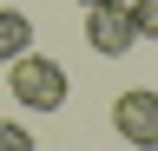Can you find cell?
I'll use <instances>...</instances> for the list:
<instances>
[{
    "label": "cell",
    "instance_id": "obj_1",
    "mask_svg": "<svg viewBox=\"0 0 158 151\" xmlns=\"http://www.w3.org/2000/svg\"><path fill=\"white\" fill-rule=\"evenodd\" d=\"M7 85H13V99L27 105V112H59L66 105V66L46 59V53H20V59H7Z\"/></svg>",
    "mask_w": 158,
    "mask_h": 151
},
{
    "label": "cell",
    "instance_id": "obj_2",
    "mask_svg": "<svg viewBox=\"0 0 158 151\" xmlns=\"http://www.w3.org/2000/svg\"><path fill=\"white\" fill-rule=\"evenodd\" d=\"M112 131L132 151H158V92L152 85H125L112 99Z\"/></svg>",
    "mask_w": 158,
    "mask_h": 151
},
{
    "label": "cell",
    "instance_id": "obj_3",
    "mask_svg": "<svg viewBox=\"0 0 158 151\" xmlns=\"http://www.w3.org/2000/svg\"><path fill=\"white\" fill-rule=\"evenodd\" d=\"M86 46H92V53H106V59H125V53L138 46L132 7H118V0H106V7H86Z\"/></svg>",
    "mask_w": 158,
    "mask_h": 151
},
{
    "label": "cell",
    "instance_id": "obj_4",
    "mask_svg": "<svg viewBox=\"0 0 158 151\" xmlns=\"http://www.w3.org/2000/svg\"><path fill=\"white\" fill-rule=\"evenodd\" d=\"M20 53H33V20L20 7H0V59H20Z\"/></svg>",
    "mask_w": 158,
    "mask_h": 151
},
{
    "label": "cell",
    "instance_id": "obj_5",
    "mask_svg": "<svg viewBox=\"0 0 158 151\" xmlns=\"http://www.w3.org/2000/svg\"><path fill=\"white\" fill-rule=\"evenodd\" d=\"M132 26L138 40H158V0H132Z\"/></svg>",
    "mask_w": 158,
    "mask_h": 151
},
{
    "label": "cell",
    "instance_id": "obj_6",
    "mask_svg": "<svg viewBox=\"0 0 158 151\" xmlns=\"http://www.w3.org/2000/svg\"><path fill=\"white\" fill-rule=\"evenodd\" d=\"M0 151H33V131L13 125V118H0Z\"/></svg>",
    "mask_w": 158,
    "mask_h": 151
},
{
    "label": "cell",
    "instance_id": "obj_7",
    "mask_svg": "<svg viewBox=\"0 0 158 151\" xmlns=\"http://www.w3.org/2000/svg\"><path fill=\"white\" fill-rule=\"evenodd\" d=\"M79 7H106V0H79Z\"/></svg>",
    "mask_w": 158,
    "mask_h": 151
}]
</instances>
